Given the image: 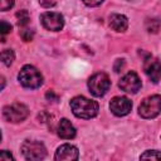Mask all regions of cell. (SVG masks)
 I'll return each mask as SVG.
<instances>
[{
  "label": "cell",
  "mask_w": 161,
  "mask_h": 161,
  "mask_svg": "<svg viewBox=\"0 0 161 161\" xmlns=\"http://www.w3.org/2000/svg\"><path fill=\"white\" fill-rule=\"evenodd\" d=\"M16 18H18V24L20 26H24L29 21V13L26 10H20L16 13Z\"/></svg>",
  "instance_id": "9a60e30c"
},
{
  "label": "cell",
  "mask_w": 161,
  "mask_h": 161,
  "mask_svg": "<svg viewBox=\"0 0 161 161\" xmlns=\"http://www.w3.org/2000/svg\"><path fill=\"white\" fill-rule=\"evenodd\" d=\"M161 111V97L158 94H153L151 97L145 98L140 107H138V113L143 118H155L158 116Z\"/></svg>",
  "instance_id": "5b68a950"
},
{
  "label": "cell",
  "mask_w": 161,
  "mask_h": 161,
  "mask_svg": "<svg viewBox=\"0 0 161 161\" xmlns=\"http://www.w3.org/2000/svg\"><path fill=\"white\" fill-rule=\"evenodd\" d=\"M143 68H145V73L147 74V77H148L153 83H158L160 77H161V65H160L158 59L152 58L151 55H148V57L145 59Z\"/></svg>",
  "instance_id": "30bf717a"
},
{
  "label": "cell",
  "mask_w": 161,
  "mask_h": 161,
  "mask_svg": "<svg viewBox=\"0 0 161 161\" xmlns=\"http://www.w3.org/2000/svg\"><path fill=\"white\" fill-rule=\"evenodd\" d=\"M39 4L43 8H52L55 5V0H39Z\"/></svg>",
  "instance_id": "7402d4cb"
},
{
  "label": "cell",
  "mask_w": 161,
  "mask_h": 161,
  "mask_svg": "<svg viewBox=\"0 0 161 161\" xmlns=\"http://www.w3.org/2000/svg\"><path fill=\"white\" fill-rule=\"evenodd\" d=\"M21 153L26 160L38 161V160H43L47 156V148L39 141L26 140L21 145Z\"/></svg>",
  "instance_id": "3957f363"
},
{
  "label": "cell",
  "mask_w": 161,
  "mask_h": 161,
  "mask_svg": "<svg viewBox=\"0 0 161 161\" xmlns=\"http://www.w3.org/2000/svg\"><path fill=\"white\" fill-rule=\"evenodd\" d=\"M18 79L23 87L30 88V89L39 88L43 84L42 73L35 67H33L30 64H26L20 69V72L18 74Z\"/></svg>",
  "instance_id": "7a4b0ae2"
},
{
  "label": "cell",
  "mask_w": 161,
  "mask_h": 161,
  "mask_svg": "<svg viewBox=\"0 0 161 161\" xmlns=\"http://www.w3.org/2000/svg\"><path fill=\"white\" fill-rule=\"evenodd\" d=\"M87 6H98L103 3V0H82Z\"/></svg>",
  "instance_id": "603a6c76"
},
{
  "label": "cell",
  "mask_w": 161,
  "mask_h": 161,
  "mask_svg": "<svg viewBox=\"0 0 161 161\" xmlns=\"http://www.w3.org/2000/svg\"><path fill=\"white\" fill-rule=\"evenodd\" d=\"M70 108L75 117L78 118H93L97 116L99 106L96 101L88 99L83 96H77L70 101Z\"/></svg>",
  "instance_id": "6da1fadb"
},
{
  "label": "cell",
  "mask_w": 161,
  "mask_h": 161,
  "mask_svg": "<svg viewBox=\"0 0 161 161\" xmlns=\"http://www.w3.org/2000/svg\"><path fill=\"white\" fill-rule=\"evenodd\" d=\"M3 116L8 122H23L29 116V109L23 103H13L3 108Z\"/></svg>",
  "instance_id": "8992f818"
},
{
  "label": "cell",
  "mask_w": 161,
  "mask_h": 161,
  "mask_svg": "<svg viewBox=\"0 0 161 161\" xmlns=\"http://www.w3.org/2000/svg\"><path fill=\"white\" fill-rule=\"evenodd\" d=\"M42 25L50 31H59L64 26V18L59 13L54 11H47L40 15Z\"/></svg>",
  "instance_id": "52a82bcc"
},
{
  "label": "cell",
  "mask_w": 161,
  "mask_h": 161,
  "mask_svg": "<svg viewBox=\"0 0 161 161\" xmlns=\"http://www.w3.org/2000/svg\"><path fill=\"white\" fill-rule=\"evenodd\" d=\"M109 26L118 33H123L128 28V19L122 14H111L109 15Z\"/></svg>",
  "instance_id": "4fadbf2b"
},
{
  "label": "cell",
  "mask_w": 161,
  "mask_h": 161,
  "mask_svg": "<svg viewBox=\"0 0 161 161\" xmlns=\"http://www.w3.org/2000/svg\"><path fill=\"white\" fill-rule=\"evenodd\" d=\"M14 59H15V53L11 49H4L3 52H0V62L6 67L11 65Z\"/></svg>",
  "instance_id": "5bb4252c"
},
{
  "label": "cell",
  "mask_w": 161,
  "mask_h": 161,
  "mask_svg": "<svg viewBox=\"0 0 161 161\" xmlns=\"http://www.w3.org/2000/svg\"><path fill=\"white\" fill-rule=\"evenodd\" d=\"M45 97H47V99L53 101V102H57V101H58V96H57L53 91H48L47 94H45Z\"/></svg>",
  "instance_id": "cb8c5ba5"
},
{
  "label": "cell",
  "mask_w": 161,
  "mask_h": 161,
  "mask_svg": "<svg viewBox=\"0 0 161 161\" xmlns=\"http://www.w3.org/2000/svg\"><path fill=\"white\" fill-rule=\"evenodd\" d=\"M0 141H1V131H0Z\"/></svg>",
  "instance_id": "484cf974"
},
{
  "label": "cell",
  "mask_w": 161,
  "mask_h": 161,
  "mask_svg": "<svg viewBox=\"0 0 161 161\" xmlns=\"http://www.w3.org/2000/svg\"><path fill=\"white\" fill-rule=\"evenodd\" d=\"M141 86H142V83H141L140 77L137 75L136 72H132V70L128 72L127 74H125L118 83V87L122 91H125L127 93H132V94L137 93L141 89Z\"/></svg>",
  "instance_id": "ba28073f"
},
{
  "label": "cell",
  "mask_w": 161,
  "mask_h": 161,
  "mask_svg": "<svg viewBox=\"0 0 161 161\" xmlns=\"http://www.w3.org/2000/svg\"><path fill=\"white\" fill-rule=\"evenodd\" d=\"M1 160H5V161H9V160H14V156L9 152V151H6V150H3V151H0V161Z\"/></svg>",
  "instance_id": "ffe728a7"
},
{
  "label": "cell",
  "mask_w": 161,
  "mask_h": 161,
  "mask_svg": "<svg viewBox=\"0 0 161 161\" xmlns=\"http://www.w3.org/2000/svg\"><path fill=\"white\" fill-rule=\"evenodd\" d=\"M14 6V0H0V11H6Z\"/></svg>",
  "instance_id": "e0dca14e"
},
{
  "label": "cell",
  "mask_w": 161,
  "mask_h": 161,
  "mask_svg": "<svg viewBox=\"0 0 161 161\" xmlns=\"http://www.w3.org/2000/svg\"><path fill=\"white\" fill-rule=\"evenodd\" d=\"M11 31V25L8 21H0V35L9 34Z\"/></svg>",
  "instance_id": "ac0fdd59"
},
{
  "label": "cell",
  "mask_w": 161,
  "mask_h": 161,
  "mask_svg": "<svg viewBox=\"0 0 161 161\" xmlns=\"http://www.w3.org/2000/svg\"><path fill=\"white\" fill-rule=\"evenodd\" d=\"M57 133L60 138L63 140H70V138H74L75 137V128L74 126L70 123L69 119L67 118H62L58 123V127H57Z\"/></svg>",
  "instance_id": "7c38bea8"
},
{
  "label": "cell",
  "mask_w": 161,
  "mask_h": 161,
  "mask_svg": "<svg viewBox=\"0 0 161 161\" xmlns=\"http://www.w3.org/2000/svg\"><path fill=\"white\" fill-rule=\"evenodd\" d=\"M111 87V80L106 73H96L88 79L89 92L96 97L104 96Z\"/></svg>",
  "instance_id": "277c9868"
},
{
  "label": "cell",
  "mask_w": 161,
  "mask_h": 161,
  "mask_svg": "<svg viewBox=\"0 0 161 161\" xmlns=\"http://www.w3.org/2000/svg\"><path fill=\"white\" fill-rule=\"evenodd\" d=\"M5 84H6V80H5V78H4L3 75H0V92L4 89Z\"/></svg>",
  "instance_id": "d4e9b609"
},
{
  "label": "cell",
  "mask_w": 161,
  "mask_h": 161,
  "mask_svg": "<svg viewBox=\"0 0 161 161\" xmlns=\"http://www.w3.org/2000/svg\"><path fill=\"white\" fill-rule=\"evenodd\" d=\"M125 67V60L123 59H117L116 63H114V72L116 73H119Z\"/></svg>",
  "instance_id": "44dd1931"
},
{
  "label": "cell",
  "mask_w": 161,
  "mask_h": 161,
  "mask_svg": "<svg viewBox=\"0 0 161 161\" xmlns=\"http://www.w3.org/2000/svg\"><path fill=\"white\" fill-rule=\"evenodd\" d=\"M33 30L31 29H24V30H21V33H20V35H21V38L25 40V42H30L31 39H33Z\"/></svg>",
  "instance_id": "d6986e66"
},
{
  "label": "cell",
  "mask_w": 161,
  "mask_h": 161,
  "mask_svg": "<svg viewBox=\"0 0 161 161\" xmlns=\"http://www.w3.org/2000/svg\"><path fill=\"white\" fill-rule=\"evenodd\" d=\"M79 152L78 148L73 145L69 143H64L62 146H59L55 151L54 155V160L57 161H72V160H78Z\"/></svg>",
  "instance_id": "8fae6325"
},
{
  "label": "cell",
  "mask_w": 161,
  "mask_h": 161,
  "mask_svg": "<svg viewBox=\"0 0 161 161\" xmlns=\"http://www.w3.org/2000/svg\"><path fill=\"white\" fill-rule=\"evenodd\" d=\"M160 157H161V155H160V152L158 151H156V150H147L145 153H142L141 155V157L140 158H151V160H160Z\"/></svg>",
  "instance_id": "2e32d148"
},
{
  "label": "cell",
  "mask_w": 161,
  "mask_h": 161,
  "mask_svg": "<svg viewBox=\"0 0 161 161\" xmlns=\"http://www.w3.org/2000/svg\"><path fill=\"white\" fill-rule=\"evenodd\" d=\"M126 1H132V0H126Z\"/></svg>",
  "instance_id": "4316f807"
},
{
  "label": "cell",
  "mask_w": 161,
  "mask_h": 161,
  "mask_svg": "<svg viewBox=\"0 0 161 161\" xmlns=\"http://www.w3.org/2000/svg\"><path fill=\"white\" fill-rule=\"evenodd\" d=\"M109 109H111V112L114 116L122 117V116H126V114H128L131 112V109H132V102L127 97L117 96V97H113L111 99V102H109Z\"/></svg>",
  "instance_id": "9c48e42d"
}]
</instances>
